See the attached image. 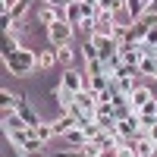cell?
Instances as JSON below:
<instances>
[{
	"mask_svg": "<svg viewBox=\"0 0 157 157\" xmlns=\"http://www.w3.org/2000/svg\"><path fill=\"white\" fill-rule=\"evenodd\" d=\"M101 10H107V13H123L126 10V0H98Z\"/></svg>",
	"mask_w": 157,
	"mask_h": 157,
	"instance_id": "24",
	"label": "cell"
},
{
	"mask_svg": "<svg viewBox=\"0 0 157 157\" xmlns=\"http://www.w3.org/2000/svg\"><path fill=\"white\" fill-rule=\"evenodd\" d=\"M132 154H135V157H154V154H157L154 138H148V135L135 138V141H132Z\"/></svg>",
	"mask_w": 157,
	"mask_h": 157,
	"instance_id": "9",
	"label": "cell"
},
{
	"mask_svg": "<svg viewBox=\"0 0 157 157\" xmlns=\"http://www.w3.org/2000/svg\"><path fill=\"white\" fill-rule=\"evenodd\" d=\"M141 22H145L148 29H154V25H157V10H148L145 16H141Z\"/></svg>",
	"mask_w": 157,
	"mask_h": 157,
	"instance_id": "27",
	"label": "cell"
},
{
	"mask_svg": "<svg viewBox=\"0 0 157 157\" xmlns=\"http://www.w3.org/2000/svg\"><path fill=\"white\" fill-rule=\"evenodd\" d=\"M29 6H32V0H16V3H13V19H25V13H29Z\"/></svg>",
	"mask_w": 157,
	"mask_h": 157,
	"instance_id": "23",
	"label": "cell"
},
{
	"mask_svg": "<svg viewBox=\"0 0 157 157\" xmlns=\"http://www.w3.org/2000/svg\"><path fill=\"white\" fill-rule=\"evenodd\" d=\"M151 10V0H126V13H129V19H141L145 13Z\"/></svg>",
	"mask_w": 157,
	"mask_h": 157,
	"instance_id": "15",
	"label": "cell"
},
{
	"mask_svg": "<svg viewBox=\"0 0 157 157\" xmlns=\"http://www.w3.org/2000/svg\"><path fill=\"white\" fill-rule=\"evenodd\" d=\"M72 35H75V25H69L66 19H60L54 25H47V41L54 47H63V44H72Z\"/></svg>",
	"mask_w": 157,
	"mask_h": 157,
	"instance_id": "2",
	"label": "cell"
},
{
	"mask_svg": "<svg viewBox=\"0 0 157 157\" xmlns=\"http://www.w3.org/2000/svg\"><path fill=\"white\" fill-rule=\"evenodd\" d=\"M138 69H141V75H151V78H154V72H157V57L145 54V57H141V63H138Z\"/></svg>",
	"mask_w": 157,
	"mask_h": 157,
	"instance_id": "21",
	"label": "cell"
},
{
	"mask_svg": "<svg viewBox=\"0 0 157 157\" xmlns=\"http://www.w3.org/2000/svg\"><path fill=\"white\" fill-rule=\"evenodd\" d=\"M57 50H60V63H63V66H72V60H75L72 44H63V47H57Z\"/></svg>",
	"mask_w": 157,
	"mask_h": 157,
	"instance_id": "25",
	"label": "cell"
},
{
	"mask_svg": "<svg viewBox=\"0 0 157 157\" xmlns=\"http://www.w3.org/2000/svg\"><path fill=\"white\" fill-rule=\"evenodd\" d=\"M82 57H85V63H91V60H101V54H98L94 41H85V44H82Z\"/></svg>",
	"mask_w": 157,
	"mask_h": 157,
	"instance_id": "26",
	"label": "cell"
},
{
	"mask_svg": "<svg viewBox=\"0 0 157 157\" xmlns=\"http://www.w3.org/2000/svg\"><path fill=\"white\" fill-rule=\"evenodd\" d=\"M3 66L13 72V75H19V78H29L35 69H38V50H32V47H22L19 54H13Z\"/></svg>",
	"mask_w": 157,
	"mask_h": 157,
	"instance_id": "1",
	"label": "cell"
},
{
	"mask_svg": "<svg viewBox=\"0 0 157 157\" xmlns=\"http://www.w3.org/2000/svg\"><path fill=\"white\" fill-rule=\"evenodd\" d=\"M41 3H50V6H63V0H41Z\"/></svg>",
	"mask_w": 157,
	"mask_h": 157,
	"instance_id": "29",
	"label": "cell"
},
{
	"mask_svg": "<svg viewBox=\"0 0 157 157\" xmlns=\"http://www.w3.org/2000/svg\"><path fill=\"white\" fill-rule=\"evenodd\" d=\"M91 41H94V47H98V54H101V60H104V63H107L110 57L120 54V41H116L113 35H94Z\"/></svg>",
	"mask_w": 157,
	"mask_h": 157,
	"instance_id": "5",
	"label": "cell"
},
{
	"mask_svg": "<svg viewBox=\"0 0 157 157\" xmlns=\"http://www.w3.org/2000/svg\"><path fill=\"white\" fill-rule=\"evenodd\" d=\"M110 82H113V75H110V72L88 75V88H91V91H98V94H101V91H107V88H110Z\"/></svg>",
	"mask_w": 157,
	"mask_h": 157,
	"instance_id": "17",
	"label": "cell"
},
{
	"mask_svg": "<svg viewBox=\"0 0 157 157\" xmlns=\"http://www.w3.org/2000/svg\"><path fill=\"white\" fill-rule=\"evenodd\" d=\"M138 120H141V126H154L157 123V98L151 101V104H145V107H138Z\"/></svg>",
	"mask_w": 157,
	"mask_h": 157,
	"instance_id": "16",
	"label": "cell"
},
{
	"mask_svg": "<svg viewBox=\"0 0 157 157\" xmlns=\"http://www.w3.org/2000/svg\"><path fill=\"white\" fill-rule=\"evenodd\" d=\"M35 19L41 25H54L60 19H66V6H50V3H38L35 6Z\"/></svg>",
	"mask_w": 157,
	"mask_h": 157,
	"instance_id": "4",
	"label": "cell"
},
{
	"mask_svg": "<svg viewBox=\"0 0 157 157\" xmlns=\"http://www.w3.org/2000/svg\"><path fill=\"white\" fill-rule=\"evenodd\" d=\"M3 129L6 132H16V129H32V126L19 116V110H3Z\"/></svg>",
	"mask_w": 157,
	"mask_h": 157,
	"instance_id": "12",
	"label": "cell"
},
{
	"mask_svg": "<svg viewBox=\"0 0 157 157\" xmlns=\"http://www.w3.org/2000/svg\"><path fill=\"white\" fill-rule=\"evenodd\" d=\"M50 126H54V132H57V135H66L69 129H75L78 123H75V116H72V113H66V110H60V116H57V120L50 123Z\"/></svg>",
	"mask_w": 157,
	"mask_h": 157,
	"instance_id": "11",
	"label": "cell"
},
{
	"mask_svg": "<svg viewBox=\"0 0 157 157\" xmlns=\"http://www.w3.org/2000/svg\"><path fill=\"white\" fill-rule=\"evenodd\" d=\"M32 132H35V138H41L44 145H47V141H50V138L57 135V132H54V126H50V123H38V126H32Z\"/></svg>",
	"mask_w": 157,
	"mask_h": 157,
	"instance_id": "19",
	"label": "cell"
},
{
	"mask_svg": "<svg viewBox=\"0 0 157 157\" xmlns=\"http://www.w3.org/2000/svg\"><path fill=\"white\" fill-rule=\"evenodd\" d=\"M116 25H120L116 13L101 10V13H98V19H94V35H113V32H116Z\"/></svg>",
	"mask_w": 157,
	"mask_h": 157,
	"instance_id": "6",
	"label": "cell"
},
{
	"mask_svg": "<svg viewBox=\"0 0 157 157\" xmlns=\"http://www.w3.org/2000/svg\"><path fill=\"white\" fill-rule=\"evenodd\" d=\"M98 157H120V148H104Z\"/></svg>",
	"mask_w": 157,
	"mask_h": 157,
	"instance_id": "28",
	"label": "cell"
},
{
	"mask_svg": "<svg viewBox=\"0 0 157 157\" xmlns=\"http://www.w3.org/2000/svg\"><path fill=\"white\" fill-rule=\"evenodd\" d=\"M82 19H85L82 3H69V6H66V22H69V25H82Z\"/></svg>",
	"mask_w": 157,
	"mask_h": 157,
	"instance_id": "20",
	"label": "cell"
},
{
	"mask_svg": "<svg viewBox=\"0 0 157 157\" xmlns=\"http://www.w3.org/2000/svg\"><path fill=\"white\" fill-rule=\"evenodd\" d=\"M60 66V50L50 44V47H41L38 50V69H54Z\"/></svg>",
	"mask_w": 157,
	"mask_h": 157,
	"instance_id": "8",
	"label": "cell"
},
{
	"mask_svg": "<svg viewBox=\"0 0 157 157\" xmlns=\"http://www.w3.org/2000/svg\"><path fill=\"white\" fill-rule=\"evenodd\" d=\"M16 110H19V116H22V120L29 123V126H38V123H41V120H38V110H35L32 104L22 98V94H19V104H16Z\"/></svg>",
	"mask_w": 157,
	"mask_h": 157,
	"instance_id": "14",
	"label": "cell"
},
{
	"mask_svg": "<svg viewBox=\"0 0 157 157\" xmlns=\"http://www.w3.org/2000/svg\"><path fill=\"white\" fill-rule=\"evenodd\" d=\"M60 85L66 88L69 94H78V91H85V88H88V72H78V69L66 66V69H63V78H60Z\"/></svg>",
	"mask_w": 157,
	"mask_h": 157,
	"instance_id": "3",
	"label": "cell"
},
{
	"mask_svg": "<svg viewBox=\"0 0 157 157\" xmlns=\"http://www.w3.org/2000/svg\"><path fill=\"white\" fill-rule=\"evenodd\" d=\"M19 104V94H13V91H0V107L3 110H16Z\"/></svg>",
	"mask_w": 157,
	"mask_h": 157,
	"instance_id": "22",
	"label": "cell"
},
{
	"mask_svg": "<svg viewBox=\"0 0 157 157\" xmlns=\"http://www.w3.org/2000/svg\"><path fill=\"white\" fill-rule=\"evenodd\" d=\"M63 141H66V145H75V148H85L88 145V135H85V129H69L66 135H63Z\"/></svg>",
	"mask_w": 157,
	"mask_h": 157,
	"instance_id": "18",
	"label": "cell"
},
{
	"mask_svg": "<svg viewBox=\"0 0 157 157\" xmlns=\"http://www.w3.org/2000/svg\"><path fill=\"white\" fill-rule=\"evenodd\" d=\"M19 50H22V41H19L16 35L3 32V50H0V57H3V63H6V60H10L13 54H19Z\"/></svg>",
	"mask_w": 157,
	"mask_h": 157,
	"instance_id": "13",
	"label": "cell"
},
{
	"mask_svg": "<svg viewBox=\"0 0 157 157\" xmlns=\"http://www.w3.org/2000/svg\"><path fill=\"white\" fill-rule=\"evenodd\" d=\"M157 94H154V91L148 88V85H138L135 91H132V94H129V104H132V107L138 110V107H145V104H151Z\"/></svg>",
	"mask_w": 157,
	"mask_h": 157,
	"instance_id": "10",
	"label": "cell"
},
{
	"mask_svg": "<svg viewBox=\"0 0 157 157\" xmlns=\"http://www.w3.org/2000/svg\"><path fill=\"white\" fill-rule=\"evenodd\" d=\"M75 98V104L82 107L85 113H91V116H98V91H91V88H85V91H78V94H72Z\"/></svg>",
	"mask_w": 157,
	"mask_h": 157,
	"instance_id": "7",
	"label": "cell"
}]
</instances>
